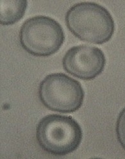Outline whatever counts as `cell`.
I'll list each match as a JSON object with an SVG mask.
<instances>
[{"label": "cell", "mask_w": 125, "mask_h": 159, "mask_svg": "<svg viewBox=\"0 0 125 159\" xmlns=\"http://www.w3.org/2000/svg\"><path fill=\"white\" fill-rule=\"evenodd\" d=\"M106 58L99 48L82 44L70 48L63 59L64 70L83 80H91L104 70Z\"/></svg>", "instance_id": "5"}, {"label": "cell", "mask_w": 125, "mask_h": 159, "mask_svg": "<svg viewBox=\"0 0 125 159\" xmlns=\"http://www.w3.org/2000/svg\"><path fill=\"white\" fill-rule=\"evenodd\" d=\"M118 140L125 150V107L120 112L115 126Z\"/></svg>", "instance_id": "7"}, {"label": "cell", "mask_w": 125, "mask_h": 159, "mask_svg": "<svg viewBox=\"0 0 125 159\" xmlns=\"http://www.w3.org/2000/svg\"><path fill=\"white\" fill-rule=\"evenodd\" d=\"M82 130L71 116L50 114L38 122L36 138L42 150L51 155H68L79 147L82 140Z\"/></svg>", "instance_id": "2"}, {"label": "cell", "mask_w": 125, "mask_h": 159, "mask_svg": "<svg viewBox=\"0 0 125 159\" xmlns=\"http://www.w3.org/2000/svg\"><path fill=\"white\" fill-rule=\"evenodd\" d=\"M38 94L44 107L60 113L78 111L85 96L81 84L62 73L46 76L39 85Z\"/></svg>", "instance_id": "4"}, {"label": "cell", "mask_w": 125, "mask_h": 159, "mask_svg": "<svg viewBox=\"0 0 125 159\" xmlns=\"http://www.w3.org/2000/svg\"><path fill=\"white\" fill-rule=\"evenodd\" d=\"M65 21L76 37L92 44L109 42L115 31L114 21L109 11L94 2L74 4L67 12Z\"/></svg>", "instance_id": "1"}, {"label": "cell", "mask_w": 125, "mask_h": 159, "mask_svg": "<svg viewBox=\"0 0 125 159\" xmlns=\"http://www.w3.org/2000/svg\"><path fill=\"white\" fill-rule=\"evenodd\" d=\"M23 48L35 57H46L59 50L65 40L62 26L54 19L37 16L26 19L19 31Z\"/></svg>", "instance_id": "3"}, {"label": "cell", "mask_w": 125, "mask_h": 159, "mask_svg": "<svg viewBox=\"0 0 125 159\" xmlns=\"http://www.w3.org/2000/svg\"><path fill=\"white\" fill-rule=\"evenodd\" d=\"M27 6L26 0H1V25H11L20 21Z\"/></svg>", "instance_id": "6"}]
</instances>
